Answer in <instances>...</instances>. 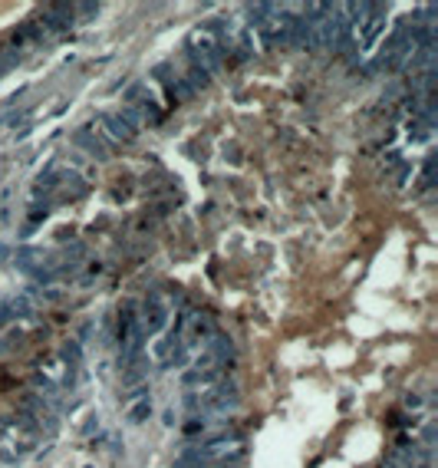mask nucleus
Returning <instances> with one entry per match:
<instances>
[{"mask_svg":"<svg viewBox=\"0 0 438 468\" xmlns=\"http://www.w3.org/2000/svg\"><path fill=\"white\" fill-rule=\"evenodd\" d=\"M241 402V389L234 379H218L211 386H201V389H188L185 392V409L191 412H228Z\"/></svg>","mask_w":438,"mask_h":468,"instance_id":"1","label":"nucleus"},{"mask_svg":"<svg viewBox=\"0 0 438 468\" xmlns=\"http://www.w3.org/2000/svg\"><path fill=\"white\" fill-rule=\"evenodd\" d=\"M188 56L191 63L205 69L208 76H215L224 69V46H221V36H218L215 26H201L188 36Z\"/></svg>","mask_w":438,"mask_h":468,"instance_id":"2","label":"nucleus"},{"mask_svg":"<svg viewBox=\"0 0 438 468\" xmlns=\"http://www.w3.org/2000/svg\"><path fill=\"white\" fill-rule=\"evenodd\" d=\"M198 455H201L205 468L208 465L234 468L238 462L248 459V442L241 435H218V439H208L205 445H198Z\"/></svg>","mask_w":438,"mask_h":468,"instance_id":"3","label":"nucleus"},{"mask_svg":"<svg viewBox=\"0 0 438 468\" xmlns=\"http://www.w3.org/2000/svg\"><path fill=\"white\" fill-rule=\"evenodd\" d=\"M218 333L215 327V317L205 314V310H191L188 317H185V324H181V333H178V347L191 357H198L201 349L211 343V337Z\"/></svg>","mask_w":438,"mask_h":468,"instance_id":"4","label":"nucleus"},{"mask_svg":"<svg viewBox=\"0 0 438 468\" xmlns=\"http://www.w3.org/2000/svg\"><path fill=\"white\" fill-rule=\"evenodd\" d=\"M142 340H146V333H142V327H138L136 304H122V310H119V357H122V367L132 363V359L142 353Z\"/></svg>","mask_w":438,"mask_h":468,"instance_id":"5","label":"nucleus"},{"mask_svg":"<svg viewBox=\"0 0 438 468\" xmlns=\"http://www.w3.org/2000/svg\"><path fill=\"white\" fill-rule=\"evenodd\" d=\"M258 30H260V36H264V43H290L293 30H297V17H293L287 7L270 4L264 20L258 24Z\"/></svg>","mask_w":438,"mask_h":468,"instance_id":"6","label":"nucleus"},{"mask_svg":"<svg viewBox=\"0 0 438 468\" xmlns=\"http://www.w3.org/2000/svg\"><path fill=\"white\" fill-rule=\"evenodd\" d=\"M136 310H138V327H142V333H146V337H158V333L168 327V307H165L162 297L148 294L146 304L136 307Z\"/></svg>","mask_w":438,"mask_h":468,"instance_id":"7","label":"nucleus"},{"mask_svg":"<svg viewBox=\"0 0 438 468\" xmlns=\"http://www.w3.org/2000/svg\"><path fill=\"white\" fill-rule=\"evenodd\" d=\"M99 132L106 136L109 145H126L138 136V126L126 116V112H112V116H103V119H99Z\"/></svg>","mask_w":438,"mask_h":468,"instance_id":"8","label":"nucleus"},{"mask_svg":"<svg viewBox=\"0 0 438 468\" xmlns=\"http://www.w3.org/2000/svg\"><path fill=\"white\" fill-rule=\"evenodd\" d=\"M73 20H76V4H50V7L40 10L36 26H40L44 34H56V30L73 26Z\"/></svg>","mask_w":438,"mask_h":468,"instance_id":"9","label":"nucleus"},{"mask_svg":"<svg viewBox=\"0 0 438 468\" xmlns=\"http://www.w3.org/2000/svg\"><path fill=\"white\" fill-rule=\"evenodd\" d=\"M382 14H386V7H379L376 4V10H372L370 17L362 20V30H360V46H372V43L379 40V34H382V30H386V17H382Z\"/></svg>","mask_w":438,"mask_h":468,"instance_id":"10","label":"nucleus"},{"mask_svg":"<svg viewBox=\"0 0 438 468\" xmlns=\"http://www.w3.org/2000/svg\"><path fill=\"white\" fill-rule=\"evenodd\" d=\"M73 142L76 145H83L93 159H99V162H106L109 159V152H106V142L99 136H96V129L89 126V129H79V132H73Z\"/></svg>","mask_w":438,"mask_h":468,"instance_id":"11","label":"nucleus"},{"mask_svg":"<svg viewBox=\"0 0 438 468\" xmlns=\"http://www.w3.org/2000/svg\"><path fill=\"white\" fill-rule=\"evenodd\" d=\"M148 416H152V399H148V396H138L129 406V416L126 419H129L132 426H142V422H148Z\"/></svg>","mask_w":438,"mask_h":468,"instance_id":"12","label":"nucleus"}]
</instances>
